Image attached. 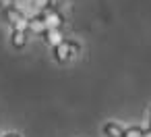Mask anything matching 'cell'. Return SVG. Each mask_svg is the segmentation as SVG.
<instances>
[{"instance_id": "277c9868", "label": "cell", "mask_w": 151, "mask_h": 137, "mask_svg": "<svg viewBox=\"0 0 151 137\" xmlns=\"http://www.w3.org/2000/svg\"><path fill=\"white\" fill-rule=\"evenodd\" d=\"M6 137H19V135H15V133H11V135H6Z\"/></svg>"}, {"instance_id": "7a4b0ae2", "label": "cell", "mask_w": 151, "mask_h": 137, "mask_svg": "<svg viewBox=\"0 0 151 137\" xmlns=\"http://www.w3.org/2000/svg\"><path fill=\"white\" fill-rule=\"evenodd\" d=\"M25 42H27V33H25V29H15V31H13V44H15L17 48H23Z\"/></svg>"}, {"instance_id": "6da1fadb", "label": "cell", "mask_w": 151, "mask_h": 137, "mask_svg": "<svg viewBox=\"0 0 151 137\" xmlns=\"http://www.w3.org/2000/svg\"><path fill=\"white\" fill-rule=\"evenodd\" d=\"M104 133H106L108 137H122V135H124V129L118 127L116 123H106V125H104Z\"/></svg>"}, {"instance_id": "3957f363", "label": "cell", "mask_w": 151, "mask_h": 137, "mask_svg": "<svg viewBox=\"0 0 151 137\" xmlns=\"http://www.w3.org/2000/svg\"><path fill=\"white\" fill-rule=\"evenodd\" d=\"M122 137H145V131L139 129V127H130V129H124Z\"/></svg>"}]
</instances>
